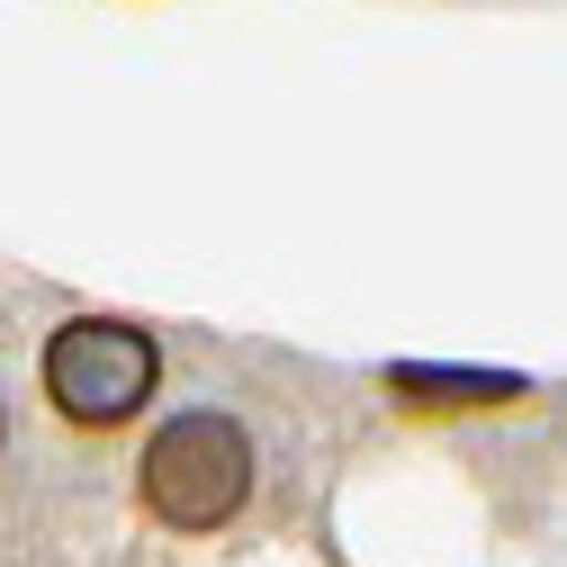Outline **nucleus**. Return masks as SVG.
<instances>
[{
    "label": "nucleus",
    "mask_w": 567,
    "mask_h": 567,
    "mask_svg": "<svg viewBox=\"0 0 567 567\" xmlns=\"http://www.w3.org/2000/svg\"><path fill=\"white\" fill-rule=\"evenodd\" d=\"M145 514L163 532H226L252 495V442L235 414H172L163 433L145 442Z\"/></svg>",
    "instance_id": "f257e3e1"
},
{
    "label": "nucleus",
    "mask_w": 567,
    "mask_h": 567,
    "mask_svg": "<svg viewBox=\"0 0 567 567\" xmlns=\"http://www.w3.org/2000/svg\"><path fill=\"white\" fill-rule=\"evenodd\" d=\"M154 379H163V351L126 316H73L45 342V396L73 423H126L154 396Z\"/></svg>",
    "instance_id": "f03ea898"
},
{
    "label": "nucleus",
    "mask_w": 567,
    "mask_h": 567,
    "mask_svg": "<svg viewBox=\"0 0 567 567\" xmlns=\"http://www.w3.org/2000/svg\"><path fill=\"white\" fill-rule=\"evenodd\" d=\"M388 388L414 396V405H514L523 396L514 370H423V361H396Z\"/></svg>",
    "instance_id": "7ed1b4c3"
}]
</instances>
